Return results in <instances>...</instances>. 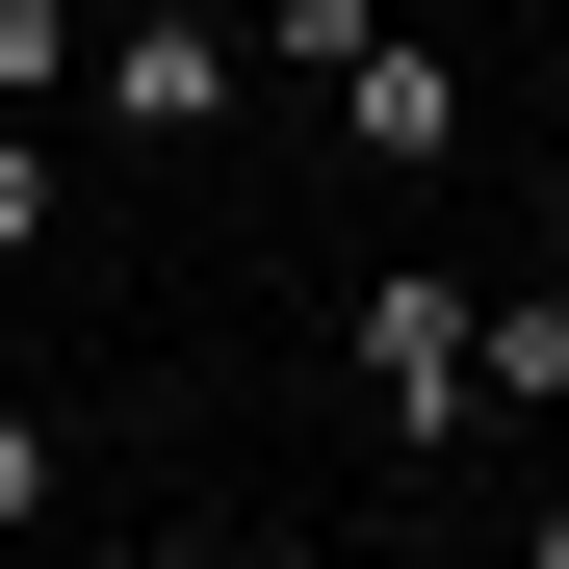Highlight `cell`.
I'll use <instances>...</instances> for the list:
<instances>
[{"instance_id":"1","label":"cell","mask_w":569,"mask_h":569,"mask_svg":"<svg viewBox=\"0 0 569 569\" xmlns=\"http://www.w3.org/2000/svg\"><path fill=\"white\" fill-rule=\"evenodd\" d=\"M466 415H492V284L389 259V284H362V440H389V466H440Z\"/></svg>"},{"instance_id":"2","label":"cell","mask_w":569,"mask_h":569,"mask_svg":"<svg viewBox=\"0 0 569 569\" xmlns=\"http://www.w3.org/2000/svg\"><path fill=\"white\" fill-rule=\"evenodd\" d=\"M78 104H104L130 156H233V130H259V27H233V0H130Z\"/></svg>"},{"instance_id":"3","label":"cell","mask_w":569,"mask_h":569,"mask_svg":"<svg viewBox=\"0 0 569 569\" xmlns=\"http://www.w3.org/2000/svg\"><path fill=\"white\" fill-rule=\"evenodd\" d=\"M311 104H337V156H362V181H440V156H466V52H440V27H362Z\"/></svg>"},{"instance_id":"4","label":"cell","mask_w":569,"mask_h":569,"mask_svg":"<svg viewBox=\"0 0 569 569\" xmlns=\"http://www.w3.org/2000/svg\"><path fill=\"white\" fill-rule=\"evenodd\" d=\"M492 415H569V284H492Z\"/></svg>"},{"instance_id":"5","label":"cell","mask_w":569,"mask_h":569,"mask_svg":"<svg viewBox=\"0 0 569 569\" xmlns=\"http://www.w3.org/2000/svg\"><path fill=\"white\" fill-rule=\"evenodd\" d=\"M52 78H104V27L78 0H0V104H52Z\"/></svg>"},{"instance_id":"6","label":"cell","mask_w":569,"mask_h":569,"mask_svg":"<svg viewBox=\"0 0 569 569\" xmlns=\"http://www.w3.org/2000/svg\"><path fill=\"white\" fill-rule=\"evenodd\" d=\"M233 27H259V78H337L362 27H389V0H233Z\"/></svg>"},{"instance_id":"7","label":"cell","mask_w":569,"mask_h":569,"mask_svg":"<svg viewBox=\"0 0 569 569\" xmlns=\"http://www.w3.org/2000/svg\"><path fill=\"white\" fill-rule=\"evenodd\" d=\"M52 233H78V181H52V130H27V104H0V259H52Z\"/></svg>"},{"instance_id":"8","label":"cell","mask_w":569,"mask_h":569,"mask_svg":"<svg viewBox=\"0 0 569 569\" xmlns=\"http://www.w3.org/2000/svg\"><path fill=\"white\" fill-rule=\"evenodd\" d=\"M52 466H78V440H52L27 389H0V543H52Z\"/></svg>"},{"instance_id":"9","label":"cell","mask_w":569,"mask_h":569,"mask_svg":"<svg viewBox=\"0 0 569 569\" xmlns=\"http://www.w3.org/2000/svg\"><path fill=\"white\" fill-rule=\"evenodd\" d=\"M156 569H284V543H233V518H208V543H156Z\"/></svg>"},{"instance_id":"10","label":"cell","mask_w":569,"mask_h":569,"mask_svg":"<svg viewBox=\"0 0 569 569\" xmlns=\"http://www.w3.org/2000/svg\"><path fill=\"white\" fill-rule=\"evenodd\" d=\"M518 569H569V492H543V518H518Z\"/></svg>"}]
</instances>
